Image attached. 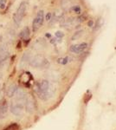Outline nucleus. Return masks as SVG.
Returning a JSON list of instances; mask_svg holds the SVG:
<instances>
[{
  "mask_svg": "<svg viewBox=\"0 0 116 130\" xmlns=\"http://www.w3.org/2000/svg\"><path fill=\"white\" fill-rule=\"evenodd\" d=\"M36 93L41 100L47 101L53 96L55 93V88L49 81L42 80L37 83Z\"/></svg>",
  "mask_w": 116,
  "mask_h": 130,
  "instance_id": "1",
  "label": "nucleus"
},
{
  "mask_svg": "<svg viewBox=\"0 0 116 130\" xmlns=\"http://www.w3.org/2000/svg\"><path fill=\"white\" fill-rule=\"evenodd\" d=\"M26 99H16L11 104V111L13 115L17 116H21L23 115V107L25 104Z\"/></svg>",
  "mask_w": 116,
  "mask_h": 130,
  "instance_id": "2",
  "label": "nucleus"
},
{
  "mask_svg": "<svg viewBox=\"0 0 116 130\" xmlns=\"http://www.w3.org/2000/svg\"><path fill=\"white\" fill-rule=\"evenodd\" d=\"M26 8H27V3L25 1H23L22 3L20 4V5L18 6L17 11L13 16V21L14 23L17 24V25H19L20 23L22 22L24 15H25V11H26Z\"/></svg>",
  "mask_w": 116,
  "mask_h": 130,
  "instance_id": "3",
  "label": "nucleus"
},
{
  "mask_svg": "<svg viewBox=\"0 0 116 130\" xmlns=\"http://www.w3.org/2000/svg\"><path fill=\"white\" fill-rule=\"evenodd\" d=\"M30 64L33 68H48L49 66V62L44 57L38 55V56L34 57L32 59H30Z\"/></svg>",
  "mask_w": 116,
  "mask_h": 130,
  "instance_id": "4",
  "label": "nucleus"
},
{
  "mask_svg": "<svg viewBox=\"0 0 116 130\" xmlns=\"http://www.w3.org/2000/svg\"><path fill=\"white\" fill-rule=\"evenodd\" d=\"M43 20H44V13L43 11H39L37 12V16L33 20V23H32V29L33 31H37V30H39L40 27L43 25Z\"/></svg>",
  "mask_w": 116,
  "mask_h": 130,
  "instance_id": "5",
  "label": "nucleus"
},
{
  "mask_svg": "<svg viewBox=\"0 0 116 130\" xmlns=\"http://www.w3.org/2000/svg\"><path fill=\"white\" fill-rule=\"evenodd\" d=\"M88 42H82L79 44H75V45H71L69 50L72 53H75V54H81L88 49Z\"/></svg>",
  "mask_w": 116,
  "mask_h": 130,
  "instance_id": "6",
  "label": "nucleus"
},
{
  "mask_svg": "<svg viewBox=\"0 0 116 130\" xmlns=\"http://www.w3.org/2000/svg\"><path fill=\"white\" fill-rule=\"evenodd\" d=\"M9 58V51L5 46H2L0 48V68L3 66L7 59Z\"/></svg>",
  "mask_w": 116,
  "mask_h": 130,
  "instance_id": "7",
  "label": "nucleus"
},
{
  "mask_svg": "<svg viewBox=\"0 0 116 130\" xmlns=\"http://www.w3.org/2000/svg\"><path fill=\"white\" fill-rule=\"evenodd\" d=\"M25 108H26V111L28 112L29 114H32L34 112L35 110V103L33 102V100L31 98H26V101H25Z\"/></svg>",
  "mask_w": 116,
  "mask_h": 130,
  "instance_id": "8",
  "label": "nucleus"
},
{
  "mask_svg": "<svg viewBox=\"0 0 116 130\" xmlns=\"http://www.w3.org/2000/svg\"><path fill=\"white\" fill-rule=\"evenodd\" d=\"M30 62V53L26 52L23 54L22 59L20 60V68H23V67L26 66Z\"/></svg>",
  "mask_w": 116,
  "mask_h": 130,
  "instance_id": "9",
  "label": "nucleus"
},
{
  "mask_svg": "<svg viewBox=\"0 0 116 130\" xmlns=\"http://www.w3.org/2000/svg\"><path fill=\"white\" fill-rule=\"evenodd\" d=\"M17 86L16 84H11V86H9V88H7V91H6V96L8 97H13L15 96V94L17 90Z\"/></svg>",
  "mask_w": 116,
  "mask_h": 130,
  "instance_id": "10",
  "label": "nucleus"
},
{
  "mask_svg": "<svg viewBox=\"0 0 116 130\" xmlns=\"http://www.w3.org/2000/svg\"><path fill=\"white\" fill-rule=\"evenodd\" d=\"M76 18H74V17H69L68 19L64 20V22L62 23V25L63 27H68V26H72L73 24L76 23Z\"/></svg>",
  "mask_w": 116,
  "mask_h": 130,
  "instance_id": "11",
  "label": "nucleus"
},
{
  "mask_svg": "<svg viewBox=\"0 0 116 130\" xmlns=\"http://www.w3.org/2000/svg\"><path fill=\"white\" fill-rule=\"evenodd\" d=\"M30 29L28 27H25L23 31L20 32V37L23 40H27L29 38V37H30Z\"/></svg>",
  "mask_w": 116,
  "mask_h": 130,
  "instance_id": "12",
  "label": "nucleus"
},
{
  "mask_svg": "<svg viewBox=\"0 0 116 130\" xmlns=\"http://www.w3.org/2000/svg\"><path fill=\"white\" fill-rule=\"evenodd\" d=\"M72 58L69 57H62V58H59V59L57 60V62L60 63V64H62V65H65L68 62H70L72 61Z\"/></svg>",
  "mask_w": 116,
  "mask_h": 130,
  "instance_id": "13",
  "label": "nucleus"
},
{
  "mask_svg": "<svg viewBox=\"0 0 116 130\" xmlns=\"http://www.w3.org/2000/svg\"><path fill=\"white\" fill-rule=\"evenodd\" d=\"M70 11L74 12V13H76V14H81L82 13V8L80 5H73L70 8Z\"/></svg>",
  "mask_w": 116,
  "mask_h": 130,
  "instance_id": "14",
  "label": "nucleus"
},
{
  "mask_svg": "<svg viewBox=\"0 0 116 130\" xmlns=\"http://www.w3.org/2000/svg\"><path fill=\"white\" fill-rule=\"evenodd\" d=\"M82 34H83V31H78V32H76V33H75V35H74L73 37H71V40H76L78 39V38H80V37H82Z\"/></svg>",
  "mask_w": 116,
  "mask_h": 130,
  "instance_id": "15",
  "label": "nucleus"
},
{
  "mask_svg": "<svg viewBox=\"0 0 116 130\" xmlns=\"http://www.w3.org/2000/svg\"><path fill=\"white\" fill-rule=\"evenodd\" d=\"M17 128H18V125L17 123H12V124L9 125L8 127L4 130H17Z\"/></svg>",
  "mask_w": 116,
  "mask_h": 130,
  "instance_id": "16",
  "label": "nucleus"
},
{
  "mask_svg": "<svg viewBox=\"0 0 116 130\" xmlns=\"http://www.w3.org/2000/svg\"><path fill=\"white\" fill-rule=\"evenodd\" d=\"M5 2L6 0H0V8L4 9V7H5Z\"/></svg>",
  "mask_w": 116,
  "mask_h": 130,
  "instance_id": "17",
  "label": "nucleus"
},
{
  "mask_svg": "<svg viewBox=\"0 0 116 130\" xmlns=\"http://www.w3.org/2000/svg\"><path fill=\"white\" fill-rule=\"evenodd\" d=\"M63 36H64V35H63V33H62V32H61V31H57L56 33V37L57 38H62Z\"/></svg>",
  "mask_w": 116,
  "mask_h": 130,
  "instance_id": "18",
  "label": "nucleus"
},
{
  "mask_svg": "<svg viewBox=\"0 0 116 130\" xmlns=\"http://www.w3.org/2000/svg\"><path fill=\"white\" fill-rule=\"evenodd\" d=\"M51 18H52V14L49 12V13H48V14L46 15V20H47V21H50Z\"/></svg>",
  "mask_w": 116,
  "mask_h": 130,
  "instance_id": "19",
  "label": "nucleus"
},
{
  "mask_svg": "<svg viewBox=\"0 0 116 130\" xmlns=\"http://www.w3.org/2000/svg\"><path fill=\"white\" fill-rule=\"evenodd\" d=\"M88 25L89 26V27H93V26H94V21H93V20H90V21L88 22Z\"/></svg>",
  "mask_w": 116,
  "mask_h": 130,
  "instance_id": "20",
  "label": "nucleus"
},
{
  "mask_svg": "<svg viewBox=\"0 0 116 130\" xmlns=\"http://www.w3.org/2000/svg\"><path fill=\"white\" fill-rule=\"evenodd\" d=\"M4 117H5V115H3V114L0 113V120H1V119H3V118H4Z\"/></svg>",
  "mask_w": 116,
  "mask_h": 130,
  "instance_id": "21",
  "label": "nucleus"
}]
</instances>
